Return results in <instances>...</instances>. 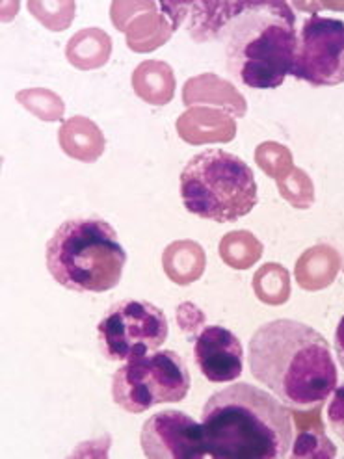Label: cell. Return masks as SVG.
I'll return each mask as SVG.
<instances>
[{
  "mask_svg": "<svg viewBox=\"0 0 344 459\" xmlns=\"http://www.w3.org/2000/svg\"><path fill=\"white\" fill-rule=\"evenodd\" d=\"M224 13L210 15V24L190 29L222 38L227 69L236 82L251 90L279 88L296 60V15L281 0L225 3Z\"/></svg>",
  "mask_w": 344,
  "mask_h": 459,
  "instance_id": "1",
  "label": "cell"
},
{
  "mask_svg": "<svg viewBox=\"0 0 344 459\" xmlns=\"http://www.w3.org/2000/svg\"><path fill=\"white\" fill-rule=\"evenodd\" d=\"M251 376L287 407L309 410L322 405L337 389V367L328 341L296 320L260 325L248 348Z\"/></svg>",
  "mask_w": 344,
  "mask_h": 459,
  "instance_id": "2",
  "label": "cell"
},
{
  "mask_svg": "<svg viewBox=\"0 0 344 459\" xmlns=\"http://www.w3.org/2000/svg\"><path fill=\"white\" fill-rule=\"evenodd\" d=\"M201 426L207 454L215 459H279L293 446L287 405L246 381L210 396Z\"/></svg>",
  "mask_w": 344,
  "mask_h": 459,
  "instance_id": "3",
  "label": "cell"
},
{
  "mask_svg": "<svg viewBox=\"0 0 344 459\" xmlns=\"http://www.w3.org/2000/svg\"><path fill=\"white\" fill-rule=\"evenodd\" d=\"M45 263L52 279L64 289L99 294L119 285L127 251L107 220L73 218L47 242Z\"/></svg>",
  "mask_w": 344,
  "mask_h": 459,
  "instance_id": "4",
  "label": "cell"
},
{
  "mask_svg": "<svg viewBox=\"0 0 344 459\" xmlns=\"http://www.w3.org/2000/svg\"><path fill=\"white\" fill-rule=\"evenodd\" d=\"M179 190L184 209L216 223L248 216L259 201L251 168L224 149H207L192 157L181 171Z\"/></svg>",
  "mask_w": 344,
  "mask_h": 459,
  "instance_id": "5",
  "label": "cell"
},
{
  "mask_svg": "<svg viewBox=\"0 0 344 459\" xmlns=\"http://www.w3.org/2000/svg\"><path fill=\"white\" fill-rule=\"evenodd\" d=\"M187 361L173 350H156L125 361L112 377V398L128 413H146L161 403H175L190 391Z\"/></svg>",
  "mask_w": 344,
  "mask_h": 459,
  "instance_id": "6",
  "label": "cell"
},
{
  "mask_svg": "<svg viewBox=\"0 0 344 459\" xmlns=\"http://www.w3.org/2000/svg\"><path fill=\"white\" fill-rule=\"evenodd\" d=\"M170 335L164 311L146 299H121L97 325V341L109 361H130L161 348Z\"/></svg>",
  "mask_w": 344,
  "mask_h": 459,
  "instance_id": "7",
  "label": "cell"
},
{
  "mask_svg": "<svg viewBox=\"0 0 344 459\" xmlns=\"http://www.w3.org/2000/svg\"><path fill=\"white\" fill-rule=\"evenodd\" d=\"M290 74L311 86L344 82V21L311 15L298 36L296 60Z\"/></svg>",
  "mask_w": 344,
  "mask_h": 459,
  "instance_id": "8",
  "label": "cell"
},
{
  "mask_svg": "<svg viewBox=\"0 0 344 459\" xmlns=\"http://www.w3.org/2000/svg\"><path fill=\"white\" fill-rule=\"evenodd\" d=\"M140 445L151 459H203L208 455L201 422L175 410L151 415L142 426Z\"/></svg>",
  "mask_w": 344,
  "mask_h": 459,
  "instance_id": "9",
  "label": "cell"
},
{
  "mask_svg": "<svg viewBox=\"0 0 344 459\" xmlns=\"http://www.w3.org/2000/svg\"><path fill=\"white\" fill-rule=\"evenodd\" d=\"M194 359L210 384H229L243 376L244 350L233 331L207 325L194 342Z\"/></svg>",
  "mask_w": 344,
  "mask_h": 459,
  "instance_id": "10",
  "label": "cell"
},
{
  "mask_svg": "<svg viewBox=\"0 0 344 459\" xmlns=\"http://www.w3.org/2000/svg\"><path fill=\"white\" fill-rule=\"evenodd\" d=\"M328 420L331 429L344 441V385L335 389V394L328 405Z\"/></svg>",
  "mask_w": 344,
  "mask_h": 459,
  "instance_id": "11",
  "label": "cell"
},
{
  "mask_svg": "<svg viewBox=\"0 0 344 459\" xmlns=\"http://www.w3.org/2000/svg\"><path fill=\"white\" fill-rule=\"evenodd\" d=\"M335 353L339 357V363L344 368V316L340 318L337 331H335Z\"/></svg>",
  "mask_w": 344,
  "mask_h": 459,
  "instance_id": "12",
  "label": "cell"
}]
</instances>
